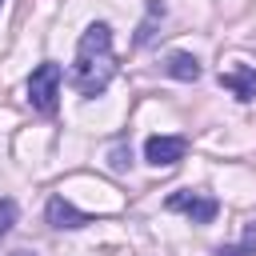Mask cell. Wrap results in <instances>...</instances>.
Wrapping results in <instances>:
<instances>
[{"instance_id": "obj_1", "label": "cell", "mask_w": 256, "mask_h": 256, "mask_svg": "<svg viewBox=\"0 0 256 256\" xmlns=\"http://www.w3.org/2000/svg\"><path fill=\"white\" fill-rule=\"evenodd\" d=\"M116 76V52H112V28L104 20L88 24L80 44H76V60L68 68V84L80 92V96H104V88L112 84Z\"/></svg>"}, {"instance_id": "obj_2", "label": "cell", "mask_w": 256, "mask_h": 256, "mask_svg": "<svg viewBox=\"0 0 256 256\" xmlns=\"http://www.w3.org/2000/svg\"><path fill=\"white\" fill-rule=\"evenodd\" d=\"M60 84H64V68H60L56 60L36 64V68H32V76H28V104H32L40 116H52V112H56Z\"/></svg>"}, {"instance_id": "obj_3", "label": "cell", "mask_w": 256, "mask_h": 256, "mask_svg": "<svg viewBox=\"0 0 256 256\" xmlns=\"http://www.w3.org/2000/svg\"><path fill=\"white\" fill-rule=\"evenodd\" d=\"M164 208L168 212H184L192 224H212L216 220V212H220V200L216 196H208V192H172L168 200H164Z\"/></svg>"}, {"instance_id": "obj_4", "label": "cell", "mask_w": 256, "mask_h": 256, "mask_svg": "<svg viewBox=\"0 0 256 256\" xmlns=\"http://www.w3.org/2000/svg\"><path fill=\"white\" fill-rule=\"evenodd\" d=\"M184 152H188V140H184V136H148V140H144V160L156 164V168L180 164Z\"/></svg>"}, {"instance_id": "obj_5", "label": "cell", "mask_w": 256, "mask_h": 256, "mask_svg": "<svg viewBox=\"0 0 256 256\" xmlns=\"http://www.w3.org/2000/svg\"><path fill=\"white\" fill-rule=\"evenodd\" d=\"M44 216H48V224L52 228H84V224H92V216L88 212H80L72 200H64V196H52L48 200V208H44Z\"/></svg>"}, {"instance_id": "obj_6", "label": "cell", "mask_w": 256, "mask_h": 256, "mask_svg": "<svg viewBox=\"0 0 256 256\" xmlns=\"http://www.w3.org/2000/svg\"><path fill=\"white\" fill-rule=\"evenodd\" d=\"M220 88H228L236 100H256V68H228V72H220Z\"/></svg>"}, {"instance_id": "obj_7", "label": "cell", "mask_w": 256, "mask_h": 256, "mask_svg": "<svg viewBox=\"0 0 256 256\" xmlns=\"http://www.w3.org/2000/svg\"><path fill=\"white\" fill-rule=\"evenodd\" d=\"M164 72L172 76V80H200V60L192 56V52H172L168 60H164Z\"/></svg>"}, {"instance_id": "obj_8", "label": "cell", "mask_w": 256, "mask_h": 256, "mask_svg": "<svg viewBox=\"0 0 256 256\" xmlns=\"http://www.w3.org/2000/svg\"><path fill=\"white\" fill-rule=\"evenodd\" d=\"M160 16H164V4H160V0H148V20L140 24V32H136V44H148V40H152V24H156Z\"/></svg>"}, {"instance_id": "obj_9", "label": "cell", "mask_w": 256, "mask_h": 256, "mask_svg": "<svg viewBox=\"0 0 256 256\" xmlns=\"http://www.w3.org/2000/svg\"><path fill=\"white\" fill-rule=\"evenodd\" d=\"M16 216H20V208H16V200H0V236H8L12 232V224H16Z\"/></svg>"}, {"instance_id": "obj_10", "label": "cell", "mask_w": 256, "mask_h": 256, "mask_svg": "<svg viewBox=\"0 0 256 256\" xmlns=\"http://www.w3.org/2000/svg\"><path fill=\"white\" fill-rule=\"evenodd\" d=\"M240 248H244L248 256L256 252V224H248V228H244V244H240Z\"/></svg>"}, {"instance_id": "obj_11", "label": "cell", "mask_w": 256, "mask_h": 256, "mask_svg": "<svg viewBox=\"0 0 256 256\" xmlns=\"http://www.w3.org/2000/svg\"><path fill=\"white\" fill-rule=\"evenodd\" d=\"M216 256H248V252L236 248V244H228V248H216Z\"/></svg>"}, {"instance_id": "obj_12", "label": "cell", "mask_w": 256, "mask_h": 256, "mask_svg": "<svg viewBox=\"0 0 256 256\" xmlns=\"http://www.w3.org/2000/svg\"><path fill=\"white\" fill-rule=\"evenodd\" d=\"M12 256H28V252H12Z\"/></svg>"}, {"instance_id": "obj_13", "label": "cell", "mask_w": 256, "mask_h": 256, "mask_svg": "<svg viewBox=\"0 0 256 256\" xmlns=\"http://www.w3.org/2000/svg\"><path fill=\"white\" fill-rule=\"evenodd\" d=\"M0 8H4V0H0Z\"/></svg>"}]
</instances>
